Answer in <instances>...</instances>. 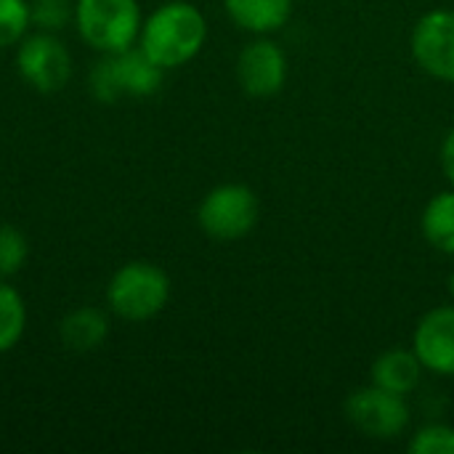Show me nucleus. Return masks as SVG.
<instances>
[{
  "mask_svg": "<svg viewBox=\"0 0 454 454\" xmlns=\"http://www.w3.org/2000/svg\"><path fill=\"white\" fill-rule=\"evenodd\" d=\"M237 80L250 98L277 96L287 82V56L282 45L266 35L247 43L237 59Z\"/></svg>",
  "mask_w": 454,
  "mask_h": 454,
  "instance_id": "obj_9",
  "label": "nucleus"
},
{
  "mask_svg": "<svg viewBox=\"0 0 454 454\" xmlns=\"http://www.w3.org/2000/svg\"><path fill=\"white\" fill-rule=\"evenodd\" d=\"M207 40L202 11L186 0L162 3L141 24L138 45L162 69H176L192 61Z\"/></svg>",
  "mask_w": 454,
  "mask_h": 454,
  "instance_id": "obj_1",
  "label": "nucleus"
},
{
  "mask_svg": "<svg viewBox=\"0 0 454 454\" xmlns=\"http://www.w3.org/2000/svg\"><path fill=\"white\" fill-rule=\"evenodd\" d=\"M27 327V306L16 287L0 282V354L11 351Z\"/></svg>",
  "mask_w": 454,
  "mask_h": 454,
  "instance_id": "obj_15",
  "label": "nucleus"
},
{
  "mask_svg": "<svg viewBox=\"0 0 454 454\" xmlns=\"http://www.w3.org/2000/svg\"><path fill=\"white\" fill-rule=\"evenodd\" d=\"M346 420L364 436L388 442L407 431L410 426V404L407 396L391 394L380 386H362L348 394L343 404Z\"/></svg>",
  "mask_w": 454,
  "mask_h": 454,
  "instance_id": "obj_6",
  "label": "nucleus"
},
{
  "mask_svg": "<svg viewBox=\"0 0 454 454\" xmlns=\"http://www.w3.org/2000/svg\"><path fill=\"white\" fill-rule=\"evenodd\" d=\"M412 59L436 80L454 82V11L436 8L418 19L410 35Z\"/></svg>",
  "mask_w": 454,
  "mask_h": 454,
  "instance_id": "obj_8",
  "label": "nucleus"
},
{
  "mask_svg": "<svg viewBox=\"0 0 454 454\" xmlns=\"http://www.w3.org/2000/svg\"><path fill=\"white\" fill-rule=\"evenodd\" d=\"M29 3L27 0H0V48L16 45L29 29Z\"/></svg>",
  "mask_w": 454,
  "mask_h": 454,
  "instance_id": "obj_17",
  "label": "nucleus"
},
{
  "mask_svg": "<svg viewBox=\"0 0 454 454\" xmlns=\"http://www.w3.org/2000/svg\"><path fill=\"white\" fill-rule=\"evenodd\" d=\"M165 69L152 61L141 45L125 48L117 53H104L101 61L90 69V93L101 104H114L122 96L149 98L162 88Z\"/></svg>",
  "mask_w": 454,
  "mask_h": 454,
  "instance_id": "obj_2",
  "label": "nucleus"
},
{
  "mask_svg": "<svg viewBox=\"0 0 454 454\" xmlns=\"http://www.w3.org/2000/svg\"><path fill=\"white\" fill-rule=\"evenodd\" d=\"M16 69L27 85L40 93L61 90L72 77V56L53 32H37L21 40L16 53Z\"/></svg>",
  "mask_w": 454,
  "mask_h": 454,
  "instance_id": "obj_7",
  "label": "nucleus"
},
{
  "mask_svg": "<svg viewBox=\"0 0 454 454\" xmlns=\"http://www.w3.org/2000/svg\"><path fill=\"white\" fill-rule=\"evenodd\" d=\"M74 24L90 48L117 53L138 40L144 21L138 0H77Z\"/></svg>",
  "mask_w": 454,
  "mask_h": 454,
  "instance_id": "obj_4",
  "label": "nucleus"
},
{
  "mask_svg": "<svg viewBox=\"0 0 454 454\" xmlns=\"http://www.w3.org/2000/svg\"><path fill=\"white\" fill-rule=\"evenodd\" d=\"M27 258H29L27 237L16 226L3 223L0 226V277H13L16 271H21Z\"/></svg>",
  "mask_w": 454,
  "mask_h": 454,
  "instance_id": "obj_16",
  "label": "nucleus"
},
{
  "mask_svg": "<svg viewBox=\"0 0 454 454\" xmlns=\"http://www.w3.org/2000/svg\"><path fill=\"white\" fill-rule=\"evenodd\" d=\"M412 454H454V428L444 423H434L420 428L412 442H410Z\"/></svg>",
  "mask_w": 454,
  "mask_h": 454,
  "instance_id": "obj_19",
  "label": "nucleus"
},
{
  "mask_svg": "<svg viewBox=\"0 0 454 454\" xmlns=\"http://www.w3.org/2000/svg\"><path fill=\"white\" fill-rule=\"evenodd\" d=\"M412 351L423 370L454 378V306H436L420 317L412 333Z\"/></svg>",
  "mask_w": 454,
  "mask_h": 454,
  "instance_id": "obj_10",
  "label": "nucleus"
},
{
  "mask_svg": "<svg viewBox=\"0 0 454 454\" xmlns=\"http://www.w3.org/2000/svg\"><path fill=\"white\" fill-rule=\"evenodd\" d=\"M32 24L43 32L61 29L69 19H74V5L69 0H32L29 3Z\"/></svg>",
  "mask_w": 454,
  "mask_h": 454,
  "instance_id": "obj_18",
  "label": "nucleus"
},
{
  "mask_svg": "<svg viewBox=\"0 0 454 454\" xmlns=\"http://www.w3.org/2000/svg\"><path fill=\"white\" fill-rule=\"evenodd\" d=\"M229 19L253 35H271L290 21L293 0H223Z\"/></svg>",
  "mask_w": 454,
  "mask_h": 454,
  "instance_id": "obj_12",
  "label": "nucleus"
},
{
  "mask_svg": "<svg viewBox=\"0 0 454 454\" xmlns=\"http://www.w3.org/2000/svg\"><path fill=\"white\" fill-rule=\"evenodd\" d=\"M170 301V277L146 261H130L114 271L106 287L112 314L125 322H146L157 317Z\"/></svg>",
  "mask_w": 454,
  "mask_h": 454,
  "instance_id": "obj_3",
  "label": "nucleus"
},
{
  "mask_svg": "<svg viewBox=\"0 0 454 454\" xmlns=\"http://www.w3.org/2000/svg\"><path fill=\"white\" fill-rule=\"evenodd\" d=\"M423 372L426 370L412 348H388L375 359V364L370 370L375 386H380L391 394H399V396H410L420 386Z\"/></svg>",
  "mask_w": 454,
  "mask_h": 454,
  "instance_id": "obj_11",
  "label": "nucleus"
},
{
  "mask_svg": "<svg viewBox=\"0 0 454 454\" xmlns=\"http://www.w3.org/2000/svg\"><path fill=\"white\" fill-rule=\"evenodd\" d=\"M61 343L74 354L96 351L109 335V317L96 306H80L61 319Z\"/></svg>",
  "mask_w": 454,
  "mask_h": 454,
  "instance_id": "obj_13",
  "label": "nucleus"
},
{
  "mask_svg": "<svg viewBox=\"0 0 454 454\" xmlns=\"http://www.w3.org/2000/svg\"><path fill=\"white\" fill-rule=\"evenodd\" d=\"M420 231L434 250L454 255V189L439 192L428 200L420 215Z\"/></svg>",
  "mask_w": 454,
  "mask_h": 454,
  "instance_id": "obj_14",
  "label": "nucleus"
},
{
  "mask_svg": "<svg viewBox=\"0 0 454 454\" xmlns=\"http://www.w3.org/2000/svg\"><path fill=\"white\" fill-rule=\"evenodd\" d=\"M442 170H444L450 186L454 189V128L442 141Z\"/></svg>",
  "mask_w": 454,
  "mask_h": 454,
  "instance_id": "obj_20",
  "label": "nucleus"
},
{
  "mask_svg": "<svg viewBox=\"0 0 454 454\" xmlns=\"http://www.w3.org/2000/svg\"><path fill=\"white\" fill-rule=\"evenodd\" d=\"M450 295H452V301H454V271L450 274Z\"/></svg>",
  "mask_w": 454,
  "mask_h": 454,
  "instance_id": "obj_21",
  "label": "nucleus"
},
{
  "mask_svg": "<svg viewBox=\"0 0 454 454\" xmlns=\"http://www.w3.org/2000/svg\"><path fill=\"white\" fill-rule=\"evenodd\" d=\"M261 218L258 194L245 184H221L210 189L200 207L197 223L215 242H234L247 237Z\"/></svg>",
  "mask_w": 454,
  "mask_h": 454,
  "instance_id": "obj_5",
  "label": "nucleus"
}]
</instances>
